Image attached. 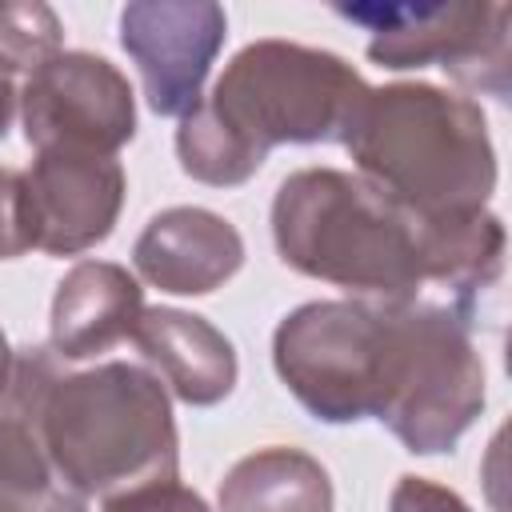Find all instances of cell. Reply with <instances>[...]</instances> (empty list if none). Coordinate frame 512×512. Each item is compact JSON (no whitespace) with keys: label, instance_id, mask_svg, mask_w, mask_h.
I'll list each match as a JSON object with an SVG mask.
<instances>
[{"label":"cell","instance_id":"obj_1","mask_svg":"<svg viewBox=\"0 0 512 512\" xmlns=\"http://www.w3.org/2000/svg\"><path fill=\"white\" fill-rule=\"evenodd\" d=\"M364 76L336 52L296 40L244 44L212 92L180 116L176 160L184 176L208 188L248 184L280 144H332Z\"/></svg>","mask_w":512,"mask_h":512},{"label":"cell","instance_id":"obj_2","mask_svg":"<svg viewBox=\"0 0 512 512\" xmlns=\"http://www.w3.org/2000/svg\"><path fill=\"white\" fill-rule=\"evenodd\" d=\"M356 176L416 220L488 208L496 148L488 116L464 92L424 80L364 88L340 128Z\"/></svg>","mask_w":512,"mask_h":512},{"label":"cell","instance_id":"obj_3","mask_svg":"<svg viewBox=\"0 0 512 512\" xmlns=\"http://www.w3.org/2000/svg\"><path fill=\"white\" fill-rule=\"evenodd\" d=\"M272 244L280 260L324 280L348 300L420 304V220L356 172L300 168L272 196Z\"/></svg>","mask_w":512,"mask_h":512},{"label":"cell","instance_id":"obj_4","mask_svg":"<svg viewBox=\"0 0 512 512\" xmlns=\"http://www.w3.org/2000/svg\"><path fill=\"white\" fill-rule=\"evenodd\" d=\"M40 444L56 476L84 500L180 480L172 396L144 364L108 360L60 372L40 408Z\"/></svg>","mask_w":512,"mask_h":512},{"label":"cell","instance_id":"obj_5","mask_svg":"<svg viewBox=\"0 0 512 512\" xmlns=\"http://www.w3.org/2000/svg\"><path fill=\"white\" fill-rule=\"evenodd\" d=\"M384 320V372L372 420L416 456L456 448L488 396L472 324L428 304H384Z\"/></svg>","mask_w":512,"mask_h":512},{"label":"cell","instance_id":"obj_6","mask_svg":"<svg viewBox=\"0 0 512 512\" xmlns=\"http://www.w3.org/2000/svg\"><path fill=\"white\" fill-rule=\"evenodd\" d=\"M384 336V304L308 300L276 324L272 368L312 420L360 424L380 404Z\"/></svg>","mask_w":512,"mask_h":512},{"label":"cell","instance_id":"obj_7","mask_svg":"<svg viewBox=\"0 0 512 512\" xmlns=\"http://www.w3.org/2000/svg\"><path fill=\"white\" fill-rule=\"evenodd\" d=\"M332 12L368 32V60L392 72L444 68L472 96L508 100V4L488 0H368L332 4Z\"/></svg>","mask_w":512,"mask_h":512},{"label":"cell","instance_id":"obj_8","mask_svg":"<svg viewBox=\"0 0 512 512\" xmlns=\"http://www.w3.org/2000/svg\"><path fill=\"white\" fill-rule=\"evenodd\" d=\"M20 128L36 152L116 156L136 136V92L96 52H56L20 84Z\"/></svg>","mask_w":512,"mask_h":512},{"label":"cell","instance_id":"obj_9","mask_svg":"<svg viewBox=\"0 0 512 512\" xmlns=\"http://www.w3.org/2000/svg\"><path fill=\"white\" fill-rule=\"evenodd\" d=\"M228 40V16L212 0H132L120 8V48L140 72L156 116H188Z\"/></svg>","mask_w":512,"mask_h":512},{"label":"cell","instance_id":"obj_10","mask_svg":"<svg viewBox=\"0 0 512 512\" xmlns=\"http://www.w3.org/2000/svg\"><path fill=\"white\" fill-rule=\"evenodd\" d=\"M24 184L32 196L36 248L48 256H80L104 244L124 208V168L116 156L96 152H36L24 168Z\"/></svg>","mask_w":512,"mask_h":512},{"label":"cell","instance_id":"obj_11","mask_svg":"<svg viewBox=\"0 0 512 512\" xmlns=\"http://www.w3.org/2000/svg\"><path fill=\"white\" fill-rule=\"evenodd\" d=\"M60 376L52 348H20L12 384L0 396V512H88L52 468L40 444V408Z\"/></svg>","mask_w":512,"mask_h":512},{"label":"cell","instance_id":"obj_12","mask_svg":"<svg viewBox=\"0 0 512 512\" xmlns=\"http://www.w3.org/2000/svg\"><path fill=\"white\" fill-rule=\"evenodd\" d=\"M136 276L168 296H208L244 264V236L212 208L176 204L156 212L132 244Z\"/></svg>","mask_w":512,"mask_h":512},{"label":"cell","instance_id":"obj_13","mask_svg":"<svg viewBox=\"0 0 512 512\" xmlns=\"http://www.w3.org/2000/svg\"><path fill=\"white\" fill-rule=\"evenodd\" d=\"M504 224L488 208L448 212L420 220V260H424V296L420 304L476 324L484 296L504 276Z\"/></svg>","mask_w":512,"mask_h":512},{"label":"cell","instance_id":"obj_14","mask_svg":"<svg viewBox=\"0 0 512 512\" xmlns=\"http://www.w3.org/2000/svg\"><path fill=\"white\" fill-rule=\"evenodd\" d=\"M144 312L140 280L112 260H80L64 272L52 296L48 348L56 360H96L132 340Z\"/></svg>","mask_w":512,"mask_h":512},{"label":"cell","instance_id":"obj_15","mask_svg":"<svg viewBox=\"0 0 512 512\" xmlns=\"http://www.w3.org/2000/svg\"><path fill=\"white\" fill-rule=\"evenodd\" d=\"M136 352L156 368L160 384L188 408H212L232 396L240 364L232 340L204 316L184 308H144L132 328Z\"/></svg>","mask_w":512,"mask_h":512},{"label":"cell","instance_id":"obj_16","mask_svg":"<svg viewBox=\"0 0 512 512\" xmlns=\"http://www.w3.org/2000/svg\"><path fill=\"white\" fill-rule=\"evenodd\" d=\"M220 512H332L328 468L304 448L272 444L240 456L216 492Z\"/></svg>","mask_w":512,"mask_h":512},{"label":"cell","instance_id":"obj_17","mask_svg":"<svg viewBox=\"0 0 512 512\" xmlns=\"http://www.w3.org/2000/svg\"><path fill=\"white\" fill-rule=\"evenodd\" d=\"M56 52H64V24L48 4H0V76H32Z\"/></svg>","mask_w":512,"mask_h":512},{"label":"cell","instance_id":"obj_18","mask_svg":"<svg viewBox=\"0 0 512 512\" xmlns=\"http://www.w3.org/2000/svg\"><path fill=\"white\" fill-rule=\"evenodd\" d=\"M36 248V220L24 172L0 168V260H16Z\"/></svg>","mask_w":512,"mask_h":512},{"label":"cell","instance_id":"obj_19","mask_svg":"<svg viewBox=\"0 0 512 512\" xmlns=\"http://www.w3.org/2000/svg\"><path fill=\"white\" fill-rule=\"evenodd\" d=\"M100 512H212L204 496L180 480H156L120 496H108Z\"/></svg>","mask_w":512,"mask_h":512},{"label":"cell","instance_id":"obj_20","mask_svg":"<svg viewBox=\"0 0 512 512\" xmlns=\"http://www.w3.org/2000/svg\"><path fill=\"white\" fill-rule=\"evenodd\" d=\"M388 512H472V504L428 476H400L388 496Z\"/></svg>","mask_w":512,"mask_h":512},{"label":"cell","instance_id":"obj_21","mask_svg":"<svg viewBox=\"0 0 512 512\" xmlns=\"http://www.w3.org/2000/svg\"><path fill=\"white\" fill-rule=\"evenodd\" d=\"M16 100H20L16 84H12L8 76H0V140L8 136V128H12V120H16Z\"/></svg>","mask_w":512,"mask_h":512},{"label":"cell","instance_id":"obj_22","mask_svg":"<svg viewBox=\"0 0 512 512\" xmlns=\"http://www.w3.org/2000/svg\"><path fill=\"white\" fill-rule=\"evenodd\" d=\"M12 368H16V348H12L8 336L0 332V396H4L8 384H12Z\"/></svg>","mask_w":512,"mask_h":512}]
</instances>
